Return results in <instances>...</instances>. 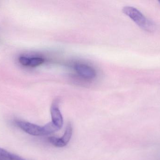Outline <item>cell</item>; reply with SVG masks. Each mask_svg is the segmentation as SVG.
Segmentation results:
<instances>
[{"instance_id":"1","label":"cell","mask_w":160,"mask_h":160,"mask_svg":"<svg viewBox=\"0 0 160 160\" xmlns=\"http://www.w3.org/2000/svg\"><path fill=\"white\" fill-rule=\"evenodd\" d=\"M122 11L143 30L149 32H152L154 30V23L135 8L131 6L124 7Z\"/></svg>"},{"instance_id":"2","label":"cell","mask_w":160,"mask_h":160,"mask_svg":"<svg viewBox=\"0 0 160 160\" xmlns=\"http://www.w3.org/2000/svg\"><path fill=\"white\" fill-rule=\"evenodd\" d=\"M15 123L18 127L30 135L35 136L46 135L44 126L20 120H15Z\"/></svg>"},{"instance_id":"3","label":"cell","mask_w":160,"mask_h":160,"mask_svg":"<svg viewBox=\"0 0 160 160\" xmlns=\"http://www.w3.org/2000/svg\"><path fill=\"white\" fill-rule=\"evenodd\" d=\"M51 114L52 123L61 129L63 125V119L59 109V101L58 99L53 101L51 107Z\"/></svg>"},{"instance_id":"4","label":"cell","mask_w":160,"mask_h":160,"mask_svg":"<svg viewBox=\"0 0 160 160\" xmlns=\"http://www.w3.org/2000/svg\"><path fill=\"white\" fill-rule=\"evenodd\" d=\"M75 68L77 73L85 79L91 80L96 77L95 70L87 65L77 64L75 66Z\"/></svg>"},{"instance_id":"5","label":"cell","mask_w":160,"mask_h":160,"mask_svg":"<svg viewBox=\"0 0 160 160\" xmlns=\"http://www.w3.org/2000/svg\"><path fill=\"white\" fill-rule=\"evenodd\" d=\"M0 160H25L21 157L0 148Z\"/></svg>"},{"instance_id":"6","label":"cell","mask_w":160,"mask_h":160,"mask_svg":"<svg viewBox=\"0 0 160 160\" xmlns=\"http://www.w3.org/2000/svg\"><path fill=\"white\" fill-rule=\"evenodd\" d=\"M72 127L71 123H68L63 136L61 138L62 142L66 146L69 142L72 135Z\"/></svg>"},{"instance_id":"7","label":"cell","mask_w":160,"mask_h":160,"mask_svg":"<svg viewBox=\"0 0 160 160\" xmlns=\"http://www.w3.org/2000/svg\"><path fill=\"white\" fill-rule=\"evenodd\" d=\"M48 142L51 144L56 147H62L65 146V145L63 143L61 138H56L54 137H51L48 139Z\"/></svg>"},{"instance_id":"8","label":"cell","mask_w":160,"mask_h":160,"mask_svg":"<svg viewBox=\"0 0 160 160\" xmlns=\"http://www.w3.org/2000/svg\"><path fill=\"white\" fill-rule=\"evenodd\" d=\"M44 62V59L41 57H35L30 58V64L29 66L32 67L38 66L42 65Z\"/></svg>"},{"instance_id":"9","label":"cell","mask_w":160,"mask_h":160,"mask_svg":"<svg viewBox=\"0 0 160 160\" xmlns=\"http://www.w3.org/2000/svg\"><path fill=\"white\" fill-rule=\"evenodd\" d=\"M18 61L22 65L29 66V64H30V58L28 57H25V56H20L19 57Z\"/></svg>"},{"instance_id":"10","label":"cell","mask_w":160,"mask_h":160,"mask_svg":"<svg viewBox=\"0 0 160 160\" xmlns=\"http://www.w3.org/2000/svg\"><path fill=\"white\" fill-rule=\"evenodd\" d=\"M159 3L160 4V1H158Z\"/></svg>"}]
</instances>
